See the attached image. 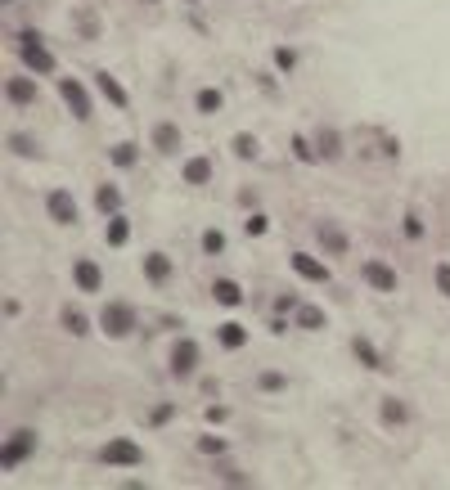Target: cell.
I'll list each match as a JSON object with an SVG mask.
<instances>
[{
	"instance_id": "2",
	"label": "cell",
	"mask_w": 450,
	"mask_h": 490,
	"mask_svg": "<svg viewBox=\"0 0 450 490\" xmlns=\"http://www.w3.org/2000/svg\"><path fill=\"white\" fill-rule=\"evenodd\" d=\"M104 463H122V468H140L144 463V450L136 446V441H108V446L100 450Z\"/></svg>"
},
{
	"instance_id": "26",
	"label": "cell",
	"mask_w": 450,
	"mask_h": 490,
	"mask_svg": "<svg viewBox=\"0 0 450 490\" xmlns=\"http://www.w3.org/2000/svg\"><path fill=\"white\" fill-rule=\"evenodd\" d=\"M356 355H360L365 364H369V369H379V351H374V347H369V342H365V337H356Z\"/></svg>"
},
{
	"instance_id": "1",
	"label": "cell",
	"mask_w": 450,
	"mask_h": 490,
	"mask_svg": "<svg viewBox=\"0 0 450 490\" xmlns=\"http://www.w3.org/2000/svg\"><path fill=\"white\" fill-rule=\"evenodd\" d=\"M18 54H23V64H28L32 72H41V77H45V72H54V54L41 45V36H36V32H18Z\"/></svg>"
},
{
	"instance_id": "11",
	"label": "cell",
	"mask_w": 450,
	"mask_h": 490,
	"mask_svg": "<svg viewBox=\"0 0 450 490\" xmlns=\"http://www.w3.org/2000/svg\"><path fill=\"white\" fill-rule=\"evenodd\" d=\"M212 292H216V301H221V306H239L243 301V288L235 284V279H216Z\"/></svg>"
},
{
	"instance_id": "20",
	"label": "cell",
	"mask_w": 450,
	"mask_h": 490,
	"mask_svg": "<svg viewBox=\"0 0 450 490\" xmlns=\"http://www.w3.org/2000/svg\"><path fill=\"white\" fill-rule=\"evenodd\" d=\"M216 337H221V347H243V342H248V333H243V324H225Z\"/></svg>"
},
{
	"instance_id": "5",
	"label": "cell",
	"mask_w": 450,
	"mask_h": 490,
	"mask_svg": "<svg viewBox=\"0 0 450 490\" xmlns=\"http://www.w3.org/2000/svg\"><path fill=\"white\" fill-rule=\"evenodd\" d=\"M45 207H50V216L59 220V225H77V203H72V193H68V189H50Z\"/></svg>"
},
{
	"instance_id": "30",
	"label": "cell",
	"mask_w": 450,
	"mask_h": 490,
	"mask_svg": "<svg viewBox=\"0 0 450 490\" xmlns=\"http://www.w3.org/2000/svg\"><path fill=\"white\" fill-rule=\"evenodd\" d=\"M275 64L284 68V72H293V64H297V54L293 50H275Z\"/></svg>"
},
{
	"instance_id": "36",
	"label": "cell",
	"mask_w": 450,
	"mask_h": 490,
	"mask_svg": "<svg viewBox=\"0 0 450 490\" xmlns=\"http://www.w3.org/2000/svg\"><path fill=\"white\" fill-rule=\"evenodd\" d=\"M261 387H271V391H279V387H284V378H279V374H266V378H261Z\"/></svg>"
},
{
	"instance_id": "24",
	"label": "cell",
	"mask_w": 450,
	"mask_h": 490,
	"mask_svg": "<svg viewBox=\"0 0 450 490\" xmlns=\"http://www.w3.org/2000/svg\"><path fill=\"white\" fill-rule=\"evenodd\" d=\"M203 252H225V234H221V229H208V234H203Z\"/></svg>"
},
{
	"instance_id": "33",
	"label": "cell",
	"mask_w": 450,
	"mask_h": 490,
	"mask_svg": "<svg viewBox=\"0 0 450 490\" xmlns=\"http://www.w3.org/2000/svg\"><path fill=\"white\" fill-rule=\"evenodd\" d=\"M293 153L302 157V162H311V157H315V149H311V144H307V140H293Z\"/></svg>"
},
{
	"instance_id": "34",
	"label": "cell",
	"mask_w": 450,
	"mask_h": 490,
	"mask_svg": "<svg viewBox=\"0 0 450 490\" xmlns=\"http://www.w3.org/2000/svg\"><path fill=\"white\" fill-rule=\"evenodd\" d=\"M9 144H14V149H18V153H36V149H32V140H28V136H14V140H9Z\"/></svg>"
},
{
	"instance_id": "18",
	"label": "cell",
	"mask_w": 450,
	"mask_h": 490,
	"mask_svg": "<svg viewBox=\"0 0 450 490\" xmlns=\"http://www.w3.org/2000/svg\"><path fill=\"white\" fill-rule=\"evenodd\" d=\"M126 239H131V225H126V216H113V220H108V243H113V248H122Z\"/></svg>"
},
{
	"instance_id": "23",
	"label": "cell",
	"mask_w": 450,
	"mask_h": 490,
	"mask_svg": "<svg viewBox=\"0 0 450 490\" xmlns=\"http://www.w3.org/2000/svg\"><path fill=\"white\" fill-rule=\"evenodd\" d=\"M221 108V90H199V113H216Z\"/></svg>"
},
{
	"instance_id": "15",
	"label": "cell",
	"mask_w": 450,
	"mask_h": 490,
	"mask_svg": "<svg viewBox=\"0 0 450 490\" xmlns=\"http://www.w3.org/2000/svg\"><path fill=\"white\" fill-rule=\"evenodd\" d=\"M208 176H212V162H208V157H189V167H185V180H189V185H208Z\"/></svg>"
},
{
	"instance_id": "9",
	"label": "cell",
	"mask_w": 450,
	"mask_h": 490,
	"mask_svg": "<svg viewBox=\"0 0 450 490\" xmlns=\"http://www.w3.org/2000/svg\"><path fill=\"white\" fill-rule=\"evenodd\" d=\"M365 279H369L379 292H396V275H392V265H383V261H369V265H365Z\"/></svg>"
},
{
	"instance_id": "29",
	"label": "cell",
	"mask_w": 450,
	"mask_h": 490,
	"mask_svg": "<svg viewBox=\"0 0 450 490\" xmlns=\"http://www.w3.org/2000/svg\"><path fill=\"white\" fill-rule=\"evenodd\" d=\"M113 162H117V167H131V162H136V144H117V149H113Z\"/></svg>"
},
{
	"instance_id": "17",
	"label": "cell",
	"mask_w": 450,
	"mask_h": 490,
	"mask_svg": "<svg viewBox=\"0 0 450 490\" xmlns=\"http://www.w3.org/2000/svg\"><path fill=\"white\" fill-rule=\"evenodd\" d=\"M95 81H100V90H104L117 108H126V90H122V85H117L113 77H108V72H95Z\"/></svg>"
},
{
	"instance_id": "35",
	"label": "cell",
	"mask_w": 450,
	"mask_h": 490,
	"mask_svg": "<svg viewBox=\"0 0 450 490\" xmlns=\"http://www.w3.org/2000/svg\"><path fill=\"white\" fill-rule=\"evenodd\" d=\"M405 234H410V239H419V234H423V225H419L415 216H405Z\"/></svg>"
},
{
	"instance_id": "28",
	"label": "cell",
	"mask_w": 450,
	"mask_h": 490,
	"mask_svg": "<svg viewBox=\"0 0 450 490\" xmlns=\"http://www.w3.org/2000/svg\"><path fill=\"white\" fill-rule=\"evenodd\" d=\"M235 153L239 157H257V140L252 136H235Z\"/></svg>"
},
{
	"instance_id": "22",
	"label": "cell",
	"mask_w": 450,
	"mask_h": 490,
	"mask_svg": "<svg viewBox=\"0 0 450 490\" xmlns=\"http://www.w3.org/2000/svg\"><path fill=\"white\" fill-rule=\"evenodd\" d=\"M320 243H324V248H333V252H347V239L338 234V229H329V225H320Z\"/></svg>"
},
{
	"instance_id": "12",
	"label": "cell",
	"mask_w": 450,
	"mask_h": 490,
	"mask_svg": "<svg viewBox=\"0 0 450 490\" xmlns=\"http://www.w3.org/2000/svg\"><path fill=\"white\" fill-rule=\"evenodd\" d=\"M144 275H149L153 284H162V279L172 275V261H167L162 252H149V261H144Z\"/></svg>"
},
{
	"instance_id": "31",
	"label": "cell",
	"mask_w": 450,
	"mask_h": 490,
	"mask_svg": "<svg viewBox=\"0 0 450 490\" xmlns=\"http://www.w3.org/2000/svg\"><path fill=\"white\" fill-rule=\"evenodd\" d=\"M266 225H271V220H266L261 212H257V216H248V234H266Z\"/></svg>"
},
{
	"instance_id": "27",
	"label": "cell",
	"mask_w": 450,
	"mask_h": 490,
	"mask_svg": "<svg viewBox=\"0 0 450 490\" xmlns=\"http://www.w3.org/2000/svg\"><path fill=\"white\" fill-rule=\"evenodd\" d=\"M405 419V405L401 400H383V423H401Z\"/></svg>"
},
{
	"instance_id": "37",
	"label": "cell",
	"mask_w": 450,
	"mask_h": 490,
	"mask_svg": "<svg viewBox=\"0 0 450 490\" xmlns=\"http://www.w3.org/2000/svg\"><path fill=\"white\" fill-rule=\"evenodd\" d=\"M5 5H14V0H5Z\"/></svg>"
},
{
	"instance_id": "25",
	"label": "cell",
	"mask_w": 450,
	"mask_h": 490,
	"mask_svg": "<svg viewBox=\"0 0 450 490\" xmlns=\"http://www.w3.org/2000/svg\"><path fill=\"white\" fill-rule=\"evenodd\" d=\"M203 455H225V436H199Z\"/></svg>"
},
{
	"instance_id": "6",
	"label": "cell",
	"mask_w": 450,
	"mask_h": 490,
	"mask_svg": "<svg viewBox=\"0 0 450 490\" xmlns=\"http://www.w3.org/2000/svg\"><path fill=\"white\" fill-rule=\"evenodd\" d=\"M32 446H36V436H32V432H14V446H5V455H0L5 472H9V468H18V463L32 455Z\"/></svg>"
},
{
	"instance_id": "13",
	"label": "cell",
	"mask_w": 450,
	"mask_h": 490,
	"mask_svg": "<svg viewBox=\"0 0 450 490\" xmlns=\"http://www.w3.org/2000/svg\"><path fill=\"white\" fill-rule=\"evenodd\" d=\"M95 203H100V212L117 216V207H122V189H117V185H100V193H95Z\"/></svg>"
},
{
	"instance_id": "14",
	"label": "cell",
	"mask_w": 450,
	"mask_h": 490,
	"mask_svg": "<svg viewBox=\"0 0 450 490\" xmlns=\"http://www.w3.org/2000/svg\"><path fill=\"white\" fill-rule=\"evenodd\" d=\"M5 90H9V100H14V104H32V100H36V90H32L28 77H9Z\"/></svg>"
},
{
	"instance_id": "19",
	"label": "cell",
	"mask_w": 450,
	"mask_h": 490,
	"mask_svg": "<svg viewBox=\"0 0 450 490\" xmlns=\"http://www.w3.org/2000/svg\"><path fill=\"white\" fill-rule=\"evenodd\" d=\"M297 324L302 328H324V311H315V306H297Z\"/></svg>"
},
{
	"instance_id": "21",
	"label": "cell",
	"mask_w": 450,
	"mask_h": 490,
	"mask_svg": "<svg viewBox=\"0 0 450 490\" xmlns=\"http://www.w3.org/2000/svg\"><path fill=\"white\" fill-rule=\"evenodd\" d=\"M64 328H68V333H86L90 320H86L81 311H72V306H68V311H64Z\"/></svg>"
},
{
	"instance_id": "3",
	"label": "cell",
	"mask_w": 450,
	"mask_h": 490,
	"mask_svg": "<svg viewBox=\"0 0 450 490\" xmlns=\"http://www.w3.org/2000/svg\"><path fill=\"white\" fill-rule=\"evenodd\" d=\"M59 95L68 100L72 117H90V95H86V85H81L77 77H59Z\"/></svg>"
},
{
	"instance_id": "16",
	"label": "cell",
	"mask_w": 450,
	"mask_h": 490,
	"mask_svg": "<svg viewBox=\"0 0 450 490\" xmlns=\"http://www.w3.org/2000/svg\"><path fill=\"white\" fill-rule=\"evenodd\" d=\"M153 144H158V149H162V153H172L176 144H180V131L172 126V121H162V126L153 131Z\"/></svg>"
},
{
	"instance_id": "10",
	"label": "cell",
	"mask_w": 450,
	"mask_h": 490,
	"mask_svg": "<svg viewBox=\"0 0 450 490\" xmlns=\"http://www.w3.org/2000/svg\"><path fill=\"white\" fill-rule=\"evenodd\" d=\"M77 284H81V292H100V265L95 261H77Z\"/></svg>"
},
{
	"instance_id": "7",
	"label": "cell",
	"mask_w": 450,
	"mask_h": 490,
	"mask_svg": "<svg viewBox=\"0 0 450 490\" xmlns=\"http://www.w3.org/2000/svg\"><path fill=\"white\" fill-rule=\"evenodd\" d=\"M194 364H199V347H194V342H176V351H172V374H176V378H189Z\"/></svg>"
},
{
	"instance_id": "32",
	"label": "cell",
	"mask_w": 450,
	"mask_h": 490,
	"mask_svg": "<svg viewBox=\"0 0 450 490\" xmlns=\"http://www.w3.org/2000/svg\"><path fill=\"white\" fill-rule=\"evenodd\" d=\"M437 288L450 297V265H437Z\"/></svg>"
},
{
	"instance_id": "4",
	"label": "cell",
	"mask_w": 450,
	"mask_h": 490,
	"mask_svg": "<svg viewBox=\"0 0 450 490\" xmlns=\"http://www.w3.org/2000/svg\"><path fill=\"white\" fill-rule=\"evenodd\" d=\"M136 328V311L131 306H104V333L108 337H126Z\"/></svg>"
},
{
	"instance_id": "8",
	"label": "cell",
	"mask_w": 450,
	"mask_h": 490,
	"mask_svg": "<svg viewBox=\"0 0 450 490\" xmlns=\"http://www.w3.org/2000/svg\"><path fill=\"white\" fill-rule=\"evenodd\" d=\"M293 270H297L302 279H311V284H324V279H329V270H324L315 256H307V252H293Z\"/></svg>"
}]
</instances>
